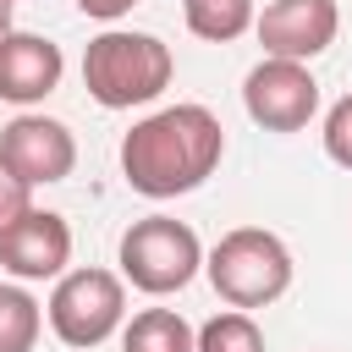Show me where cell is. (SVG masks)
<instances>
[{
  "label": "cell",
  "instance_id": "obj_1",
  "mask_svg": "<svg viewBox=\"0 0 352 352\" xmlns=\"http://www.w3.org/2000/svg\"><path fill=\"white\" fill-rule=\"evenodd\" d=\"M226 126L204 104H165L121 138V176L143 198H182L214 176Z\"/></svg>",
  "mask_w": 352,
  "mask_h": 352
},
{
  "label": "cell",
  "instance_id": "obj_2",
  "mask_svg": "<svg viewBox=\"0 0 352 352\" xmlns=\"http://www.w3.org/2000/svg\"><path fill=\"white\" fill-rule=\"evenodd\" d=\"M176 60L170 44L154 33H132V28H104L99 38H88L82 50V88L94 104L104 110H132L148 104L170 88Z\"/></svg>",
  "mask_w": 352,
  "mask_h": 352
},
{
  "label": "cell",
  "instance_id": "obj_3",
  "mask_svg": "<svg viewBox=\"0 0 352 352\" xmlns=\"http://www.w3.org/2000/svg\"><path fill=\"white\" fill-rule=\"evenodd\" d=\"M209 286L220 292V302L231 308H270L275 297H286L292 286V248L264 231V226H236L214 242V253L204 258Z\"/></svg>",
  "mask_w": 352,
  "mask_h": 352
},
{
  "label": "cell",
  "instance_id": "obj_4",
  "mask_svg": "<svg viewBox=\"0 0 352 352\" xmlns=\"http://www.w3.org/2000/svg\"><path fill=\"white\" fill-rule=\"evenodd\" d=\"M116 264H121V280H132L138 292L148 297H170L182 292L198 270H204V242L187 220H170V214H143L121 231V248H116Z\"/></svg>",
  "mask_w": 352,
  "mask_h": 352
},
{
  "label": "cell",
  "instance_id": "obj_5",
  "mask_svg": "<svg viewBox=\"0 0 352 352\" xmlns=\"http://www.w3.org/2000/svg\"><path fill=\"white\" fill-rule=\"evenodd\" d=\"M44 314H50V330H55L66 346L88 352V346L110 341V336L126 324V286H121V275H110V270H66V275L55 280Z\"/></svg>",
  "mask_w": 352,
  "mask_h": 352
},
{
  "label": "cell",
  "instance_id": "obj_6",
  "mask_svg": "<svg viewBox=\"0 0 352 352\" xmlns=\"http://www.w3.org/2000/svg\"><path fill=\"white\" fill-rule=\"evenodd\" d=\"M242 104L264 132H302L319 110V82L302 60H258L242 77Z\"/></svg>",
  "mask_w": 352,
  "mask_h": 352
},
{
  "label": "cell",
  "instance_id": "obj_7",
  "mask_svg": "<svg viewBox=\"0 0 352 352\" xmlns=\"http://www.w3.org/2000/svg\"><path fill=\"white\" fill-rule=\"evenodd\" d=\"M0 160L28 182V187H50V182H66L72 165H77V138L66 121L55 116H11L0 126Z\"/></svg>",
  "mask_w": 352,
  "mask_h": 352
},
{
  "label": "cell",
  "instance_id": "obj_8",
  "mask_svg": "<svg viewBox=\"0 0 352 352\" xmlns=\"http://www.w3.org/2000/svg\"><path fill=\"white\" fill-rule=\"evenodd\" d=\"M336 28H341L336 0H270L264 16H253L264 55L270 60H302V66L336 44Z\"/></svg>",
  "mask_w": 352,
  "mask_h": 352
},
{
  "label": "cell",
  "instance_id": "obj_9",
  "mask_svg": "<svg viewBox=\"0 0 352 352\" xmlns=\"http://www.w3.org/2000/svg\"><path fill=\"white\" fill-rule=\"evenodd\" d=\"M0 264L16 280H60L72 264V226L55 209H28L0 236Z\"/></svg>",
  "mask_w": 352,
  "mask_h": 352
},
{
  "label": "cell",
  "instance_id": "obj_10",
  "mask_svg": "<svg viewBox=\"0 0 352 352\" xmlns=\"http://www.w3.org/2000/svg\"><path fill=\"white\" fill-rule=\"evenodd\" d=\"M66 55L60 44H50L44 33H6L0 38V99L6 104H38L60 88Z\"/></svg>",
  "mask_w": 352,
  "mask_h": 352
},
{
  "label": "cell",
  "instance_id": "obj_11",
  "mask_svg": "<svg viewBox=\"0 0 352 352\" xmlns=\"http://www.w3.org/2000/svg\"><path fill=\"white\" fill-rule=\"evenodd\" d=\"M192 336L176 308H143L121 324V352H192Z\"/></svg>",
  "mask_w": 352,
  "mask_h": 352
},
{
  "label": "cell",
  "instance_id": "obj_12",
  "mask_svg": "<svg viewBox=\"0 0 352 352\" xmlns=\"http://www.w3.org/2000/svg\"><path fill=\"white\" fill-rule=\"evenodd\" d=\"M187 33H198L204 44H231L253 28V0H182Z\"/></svg>",
  "mask_w": 352,
  "mask_h": 352
},
{
  "label": "cell",
  "instance_id": "obj_13",
  "mask_svg": "<svg viewBox=\"0 0 352 352\" xmlns=\"http://www.w3.org/2000/svg\"><path fill=\"white\" fill-rule=\"evenodd\" d=\"M44 330V308L28 286H0V352H33Z\"/></svg>",
  "mask_w": 352,
  "mask_h": 352
},
{
  "label": "cell",
  "instance_id": "obj_14",
  "mask_svg": "<svg viewBox=\"0 0 352 352\" xmlns=\"http://www.w3.org/2000/svg\"><path fill=\"white\" fill-rule=\"evenodd\" d=\"M192 352H264V330L253 324V314L226 308L192 336Z\"/></svg>",
  "mask_w": 352,
  "mask_h": 352
},
{
  "label": "cell",
  "instance_id": "obj_15",
  "mask_svg": "<svg viewBox=\"0 0 352 352\" xmlns=\"http://www.w3.org/2000/svg\"><path fill=\"white\" fill-rule=\"evenodd\" d=\"M319 138H324V154H330L341 170H352V94L324 110V132H319Z\"/></svg>",
  "mask_w": 352,
  "mask_h": 352
},
{
  "label": "cell",
  "instance_id": "obj_16",
  "mask_svg": "<svg viewBox=\"0 0 352 352\" xmlns=\"http://www.w3.org/2000/svg\"><path fill=\"white\" fill-rule=\"evenodd\" d=\"M28 209H33V187H28V182H22L6 160H0V236H6V231L28 214Z\"/></svg>",
  "mask_w": 352,
  "mask_h": 352
},
{
  "label": "cell",
  "instance_id": "obj_17",
  "mask_svg": "<svg viewBox=\"0 0 352 352\" xmlns=\"http://www.w3.org/2000/svg\"><path fill=\"white\" fill-rule=\"evenodd\" d=\"M132 6H138V0H77V11L94 16V22H121Z\"/></svg>",
  "mask_w": 352,
  "mask_h": 352
},
{
  "label": "cell",
  "instance_id": "obj_18",
  "mask_svg": "<svg viewBox=\"0 0 352 352\" xmlns=\"http://www.w3.org/2000/svg\"><path fill=\"white\" fill-rule=\"evenodd\" d=\"M11 33V0H0V38Z\"/></svg>",
  "mask_w": 352,
  "mask_h": 352
},
{
  "label": "cell",
  "instance_id": "obj_19",
  "mask_svg": "<svg viewBox=\"0 0 352 352\" xmlns=\"http://www.w3.org/2000/svg\"><path fill=\"white\" fill-rule=\"evenodd\" d=\"M11 6H16V0H11Z\"/></svg>",
  "mask_w": 352,
  "mask_h": 352
}]
</instances>
